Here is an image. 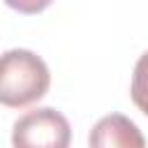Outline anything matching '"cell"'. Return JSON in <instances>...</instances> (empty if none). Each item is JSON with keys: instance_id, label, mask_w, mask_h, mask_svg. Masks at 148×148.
<instances>
[{"instance_id": "5b68a950", "label": "cell", "mask_w": 148, "mask_h": 148, "mask_svg": "<svg viewBox=\"0 0 148 148\" xmlns=\"http://www.w3.org/2000/svg\"><path fill=\"white\" fill-rule=\"evenodd\" d=\"M53 0H5L7 7L21 12V14H37V12H44Z\"/></svg>"}, {"instance_id": "277c9868", "label": "cell", "mask_w": 148, "mask_h": 148, "mask_svg": "<svg viewBox=\"0 0 148 148\" xmlns=\"http://www.w3.org/2000/svg\"><path fill=\"white\" fill-rule=\"evenodd\" d=\"M132 102L148 116V51L136 60L132 74Z\"/></svg>"}, {"instance_id": "3957f363", "label": "cell", "mask_w": 148, "mask_h": 148, "mask_svg": "<svg viewBox=\"0 0 148 148\" xmlns=\"http://www.w3.org/2000/svg\"><path fill=\"white\" fill-rule=\"evenodd\" d=\"M90 146L95 148H143V136L139 132V127L120 116V113H111L106 118H102L92 132H90Z\"/></svg>"}, {"instance_id": "7a4b0ae2", "label": "cell", "mask_w": 148, "mask_h": 148, "mask_svg": "<svg viewBox=\"0 0 148 148\" xmlns=\"http://www.w3.org/2000/svg\"><path fill=\"white\" fill-rule=\"evenodd\" d=\"M69 123L56 109H35L14 123L12 143L16 148H65L69 143Z\"/></svg>"}, {"instance_id": "6da1fadb", "label": "cell", "mask_w": 148, "mask_h": 148, "mask_svg": "<svg viewBox=\"0 0 148 148\" xmlns=\"http://www.w3.org/2000/svg\"><path fill=\"white\" fill-rule=\"evenodd\" d=\"M51 74L46 62L28 51L12 49L0 56V104L21 109L46 95Z\"/></svg>"}]
</instances>
